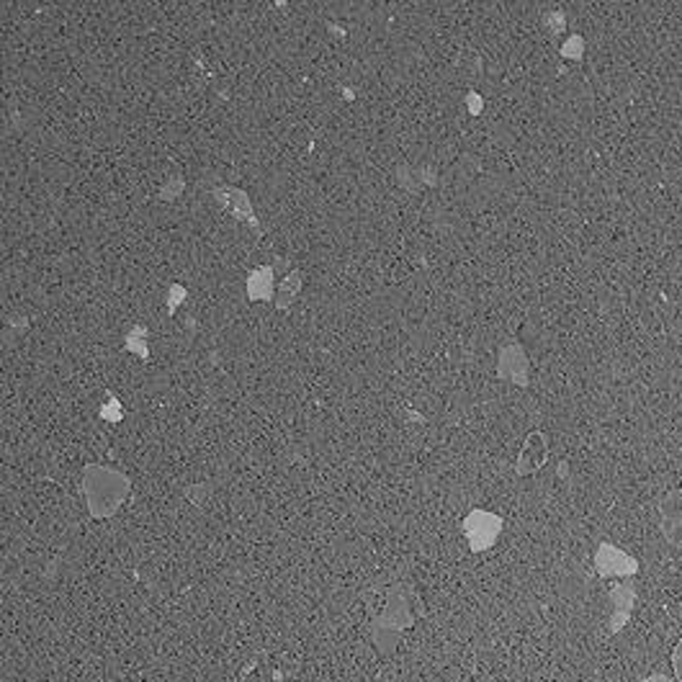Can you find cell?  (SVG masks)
<instances>
[{"label":"cell","mask_w":682,"mask_h":682,"mask_svg":"<svg viewBox=\"0 0 682 682\" xmlns=\"http://www.w3.org/2000/svg\"><path fill=\"white\" fill-rule=\"evenodd\" d=\"M248 289H251L252 299H258V296H268V292H271V278H268L266 268H260V271L252 275L251 281H248Z\"/></svg>","instance_id":"5b68a950"},{"label":"cell","mask_w":682,"mask_h":682,"mask_svg":"<svg viewBox=\"0 0 682 682\" xmlns=\"http://www.w3.org/2000/svg\"><path fill=\"white\" fill-rule=\"evenodd\" d=\"M644 682H675V680H670V678H664V675H652V678H646Z\"/></svg>","instance_id":"52a82bcc"},{"label":"cell","mask_w":682,"mask_h":682,"mask_svg":"<svg viewBox=\"0 0 682 682\" xmlns=\"http://www.w3.org/2000/svg\"><path fill=\"white\" fill-rule=\"evenodd\" d=\"M611 597H613L615 603V615H613V631H618L623 623H626V618L629 613L634 611V605H637V595H634V588L626 582V585H620V588H613L611 592Z\"/></svg>","instance_id":"277c9868"},{"label":"cell","mask_w":682,"mask_h":682,"mask_svg":"<svg viewBox=\"0 0 682 682\" xmlns=\"http://www.w3.org/2000/svg\"><path fill=\"white\" fill-rule=\"evenodd\" d=\"M672 667H675V675H678V680L682 682V638L678 641L675 652H672Z\"/></svg>","instance_id":"8992f818"},{"label":"cell","mask_w":682,"mask_h":682,"mask_svg":"<svg viewBox=\"0 0 682 682\" xmlns=\"http://www.w3.org/2000/svg\"><path fill=\"white\" fill-rule=\"evenodd\" d=\"M661 528L670 538V544H682V492H670L660 502Z\"/></svg>","instance_id":"3957f363"},{"label":"cell","mask_w":682,"mask_h":682,"mask_svg":"<svg viewBox=\"0 0 682 682\" xmlns=\"http://www.w3.org/2000/svg\"><path fill=\"white\" fill-rule=\"evenodd\" d=\"M466 533H469L474 548H487V546L495 544V538L500 533V518L487 515V513H472L466 521Z\"/></svg>","instance_id":"7a4b0ae2"},{"label":"cell","mask_w":682,"mask_h":682,"mask_svg":"<svg viewBox=\"0 0 682 682\" xmlns=\"http://www.w3.org/2000/svg\"><path fill=\"white\" fill-rule=\"evenodd\" d=\"M595 564H597L600 577H631L638 571L637 559H631L626 551H620L611 544H603L597 548Z\"/></svg>","instance_id":"6da1fadb"}]
</instances>
